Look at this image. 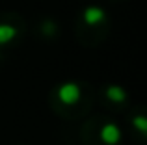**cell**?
Returning <instances> with one entry per match:
<instances>
[{
    "label": "cell",
    "mask_w": 147,
    "mask_h": 145,
    "mask_svg": "<svg viewBox=\"0 0 147 145\" xmlns=\"http://www.w3.org/2000/svg\"><path fill=\"white\" fill-rule=\"evenodd\" d=\"M91 89L80 82H65L56 86L50 93V106L58 115L65 119H76L91 108Z\"/></svg>",
    "instance_id": "cell-1"
},
{
    "label": "cell",
    "mask_w": 147,
    "mask_h": 145,
    "mask_svg": "<svg viewBox=\"0 0 147 145\" xmlns=\"http://www.w3.org/2000/svg\"><path fill=\"white\" fill-rule=\"evenodd\" d=\"M110 17L100 6H88L78 13L75 22V37L82 47H97L108 37Z\"/></svg>",
    "instance_id": "cell-2"
},
{
    "label": "cell",
    "mask_w": 147,
    "mask_h": 145,
    "mask_svg": "<svg viewBox=\"0 0 147 145\" xmlns=\"http://www.w3.org/2000/svg\"><path fill=\"white\" fill-rule=\"evenodd\" d=\"M84 145H119L121 134L115 123L106 117H91L82 128Z\"/></svg>",
    "instance_id": "cell-3"
},
{
    "label": "cell",
    "mask_w": 147,
    "mask_h": 145,
    "mask_svg": "<svg viewBox=\"0 0 147 145\" xmlns=\"http://www.w3.org/2000/svg\"><path fill=\"white\" fill-rule=\"evenodd\" d=\"M26 32V22L15 11L0 13V48L13 47L22 39Z\"/></svg>",
    "instance_id": "cell-4"
},
{
    "label": "cell",
    "mask_w": 147,
    "mask_h": 145,
    "mask_svg": "<svg viewBox=\"0 0 147 145\" xmlns=\"http://www.w3.org/2000/svg\"><path fill=\"white\" fill-rule=\"evenodd\" d=\"M127 102V97L119 87L112 86V87H106V91L102 93V104L106 108L114 110V108H123V104Z\"/></svg>",
    "instance_id": "cell-5"
},
{
    "label": "cell",
    "mask_w": 147,
    "mask_h": 145,
    "mask_svg": "<svg viewBox=\"0 0 147 145\" xmlns=\"http://www.w3.org/2000/svg\"><path fill=\"white\" fill-rule=\"evenodd\" d=\"M112 2H121V0H112Z\"/></svg>",
    "instance_id": "cell-6"
}]
</instances>
